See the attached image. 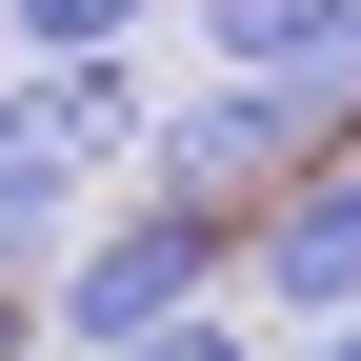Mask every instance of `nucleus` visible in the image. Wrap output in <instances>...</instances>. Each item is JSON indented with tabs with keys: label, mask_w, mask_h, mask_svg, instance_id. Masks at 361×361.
<instances>
[{
	"label": "nucleus",
	"mask_w": 361,
	"mask_h": 361,
	"mask_svg": "<svg viewBox=\"0 0 361 361\" xmlns=\"http://www.w3.org/2000/svg\"><path fill=\"white\" fill-rule=\"evenodd\" d=\"M201 61L221 80H322V61H361V0H201Z\"/></svg>",
	"instance_id": "4"
},
{
	"label": "nucleus",
	"mask_w": 361,
	"mask_h": 361,
	"mask_svg": "<svg viewBox=\"0 0 361 361\" xmlns=\"http://www.w3.org/2000/svg\"><path fill=\"white\" fill-rule=\"evenodd\" d=\"M0 341H20V261H0Z\"/></svg>",
	"instance_id": "8"
},
{
	"label": "nucleus",
	"mask_w": 361,
	"mask_h": 361,
	"mask_svg": "<svg viewBox=\"0 0 361 361\" xmlns=\"http://www.w3.org/2000/svg\"><path fill=\"white\" fill-rule=\"evenodd\" d=\"M141 141H161V121H141L121 61H0V261H61L80 201H101Z\"/></svg>",
	"instance_id": "2"
},
{
	"label": "nucleus",
	"mask_w": 361,
	"mask_h": 361,
	"mask_svg": "<svg viewBox=\"0 0 361 361\" xmlns=\"http://www.w3.org/2000/svg\"><path fill=\"white\" fill-rule=\"evenodd\" d=\"M141 20H161V0H0V40H20V61H121Z\"/></svg>",
	"instance_id": "5"
},
{
	"label": "nucleus",
	"mask_w": 361,
	"mask_h": 361,
	"mask_svg": "<svg viewBox=\"0 0 361 361\" xmlns=\"http://www.w3.org/2000/svg\"><path fill=\"white\" fill-rule=\"evenodd\" d=\"M281 361H361V322H301V341H281Z\"/></svg>",
	"instance_id": "7"
},
{
	"label": "nucleus",
	"mask_w": 361,
	"mask_h": 361,
	"mask_svg": "<svg viewBox=\"0 0 361 361\" xmlns=\"http://www.w3.org/2000/svg\"><path fill=\"white\" fill-rule=\"evenodd\" d=\"M221 281H241V221L221 201H121V221H80L61 261H40V341L61 361H121V341H180V322H221Z\"/></svg>",
	"instance_id": "1"
},
{
	"label": "nucleus",
	"mask_w": 361,
	"mask_h": 361,
	"mask_svg": "<svg viewBox=\"0 0 361 361\" xmlns=\"http://www.w3.org/2000/svg\"><path fill=\"white\" fill-rule=\"evenodd\" d=\"M121 361H261L241 322H180V341H121Z\"/></svg>",
	"instance_id": "6"
},
{
	"label": "nucleus",
	"mask_w": 361,
	"mask_h": 361,
	"mask_svg": "<svg viewBox=\"0 0 361 361\" xmlns=\"http://www.w3.org/2000/svg\"><path fill=\"white\" fill-rule=\"evenodd\" d=\"M241 281L281 301V322H361V161H322V180H281V201L241 221Z\"/></svg>",
	"instance_id": "3"
}]
</instances>
